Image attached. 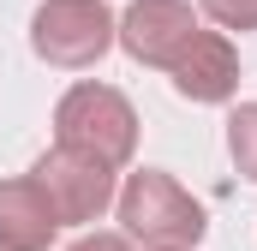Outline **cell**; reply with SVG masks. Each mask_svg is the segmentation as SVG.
Instances as JSON below:
<instances>
[{
  "label": "cell",
  "mask_w": 257,
  "mask_h": 251,
  "mask_svg": "<svg viewBox=\"0 0 257 251\" xmlns=\"http://www.w3.org/2000/svg\"><path fill=\"white\" fill-rule=\"evenodd\" d=\"M54 132H60L66 150H78L102 168H126L132 150H138V114L108 84H72L54 108Z\"/></svg>",
  "instance_id": "6da1fadb"
},
{
  "label": "cell",
  "mask_w": 257,
  "mask_h": 251,
  "mask_svg": "<svg viewBox=\"0 0 257 251\" xmlns=\"http://www.w3.org/2000/svg\"><path fill=\"white\" fill-rule=\"evenodd\" d=\"M120 221H126L132 239H144V245H197L203 239V209H197V197L180 180H168V174H156V168H144V174H132L126 191H120Z\"/></svg>",
  "instance_id": "7a4b0ae2"
},
{
  "label": "cell",
  "mask_w": 257,
  "mask_h": 251,
  "mask_svg": "<svg viewBox=\"0 0 257 251\" xmlns=\"http://www.w3.org/2000/svg\"><path fill=\"white\" fill-rule=\"evenodd\" d=\"M30 48L48 66H96L114 48V12L102 0H42L30 18Z\"/></svg>",
  "instance_id": "3957f363"
},
{
  "label": "cell",
  "mask_w": 257,
  "mask_h": 251,
  "mask_svg": "<svg viewBox=\"0 0 257 251\" xmlns=\"http://www.w3.org/2000/svg\"><path fill=\"white\" fill-rule=\"evenodd\" d=\"M30 180H36L42 197L54 203L60 227L96 221V215L114 203V168H102V162H90V156H78V150H66V144H54V150L30 168Z\"/></svg>",
  "instance_id": "277c9868"
},
{
  "label": "cell",
  "mask_w": 257,
  "mask_h": 251,
  "mask_svg": "<svg viewBox=\"0 0 257 251\" xmlns=\"http://www.w3.org/2000/svg\"><path fill=\"white\" fill-rule=\"evenodd\" d=\"M197 30V12L186 0H132L126 18L114 24V42L126 48L138 66H156V72H168V66L186 54V42H192Z\"/></svg>",
  "instance_id": "5b68a950"
},
{
  "label": "cell",
  "mask_w": 257,
  "mask_h": 251,
  "mask_svg": "<svg viewBox=\"0 0 257 251\" xmlns=\"http://www.w3.org/2000/svg\"><path fill=\"white\" fill-rule=\"evenodd\" d=\"M168 78L186 102H227L239 90V54L221 30H197L186 42V54L168 66Z\"/></svg>",
  "instance_id": "8992f818"
},
{
  "label": "cell",
  "mask_w": 257,
  "mask_h": 251,
  "mask_svg": "<svg viewBox=\"0 0 257 251\" xmlns=\"http://www.w3.org/2000/svg\"><path fill=\"white\" fill-rule=\"evenodd\" d=\"M54 233H60V215L30 174L0 186V251H48Z\"/></svg>",
  "instance_id": "52a82bcc"
},
{
  "label": "cell",
  "mask_w": 257,
  "mask_h": 251,
  "mask_svg": "<svg viewBox=\"0 0 257 251\" xmlns=\"http://www.w3.org/2000/svg\"><path fill=\"white\" fill-rule=\"evenodd\" d=\"M227 150H233V168L257 180V102H239L227 114Z\"/></svg>",
  "instance_id": "ba28073f"
},
{
  "label": "cell",
  "mask_w": 257,
  "mask_h": 251,
  "mask_svg": "<svg viewBox=\"0 0 257 251\" xmlns=\"http://www.w3.org/2000/svg\"><path fill=\"white\" fill-rule=\"evenodd\" d=\"M197 6L221 30H257V0H197Z\"/></svg>",
  "instance_id": "9c48e42d"
},
{
  "label": "cell",
  "mask_w": 257,
  "mask_h": 251,
  "mask_svg": "<svg viewBox=\"0 0 257 251\" xmlns=\"http://www.w3.org/2000/svg\"><path fill=\"white\" fill-rule=\"evenodd\" d=\"M72 251H132V245L120 239V233H84V239H78Z\"/></svg>",
  "instance_id": "30bf717a"
},
{
  "label": "cell",
  "mask_w": 257,
  "mask_h": 251,
  "mask_svg": "<svg viewBox=\"0 0 257 251\" xmlns=\"http://www.w3.org/2000/svg\"><path fill=\"white\" fill-rule=\"evenodd\" d=\"M156 251H192V245H156Z\"/></svg>",
  "instance_id": "8fae6325"
}]
</instances>
